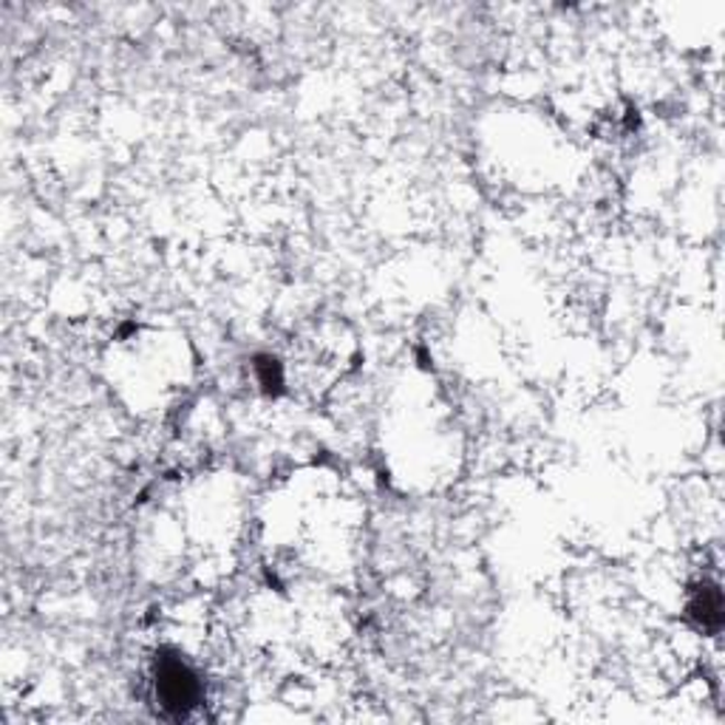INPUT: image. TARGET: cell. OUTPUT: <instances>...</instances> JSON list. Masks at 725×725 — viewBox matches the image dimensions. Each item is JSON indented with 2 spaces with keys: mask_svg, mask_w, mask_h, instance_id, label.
Here are the masks:
<instances>
[{
  "mask_svg": "<svg viewBox=\"0 0 725 725\" xmlns=\"http://www.w3.org/2000/svg\"><path fill=\"white\" fill-rule=\"evenodd\" d=\"M156 694L161 705L174 714H188L199 700V680L188 663L179 658H161L156 666Z\"/></svg>",
  "mask_w": 725,
  "mask_h": 725,
  "instance_id": "1",
  "label": "cell"
},
{
  "mask_svg": "<svg viewBox=\"0 0 725 725\" xmlns=\"http://www.w3.org/2000/svg\"><path fill=\"white\" fill-rule=\"evenodd\" d=\"M689 612L703 629H720V624H723V598H720L717 587H700V592L689 604Z\"/></svg>",
  "mask_w": 725,
  "mask_h": 725,
  "instance_id": "2",
  "label": "cell"
}]
</instances>
